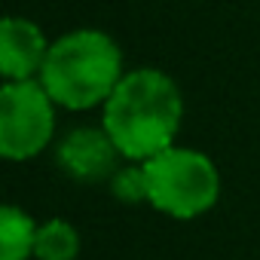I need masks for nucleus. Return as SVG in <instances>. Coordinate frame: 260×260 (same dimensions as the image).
<instances>
[{
	"mask_svg": "<svg viewBox=\"0 0 260 260\" xmlns=\"http://www.w3.org/2000/svg\"><path fill=\"white\" fill-rule=\"evenodd\" d=\"M181 116L184 98L178 83L156 68H138L128 71L104 101L101 128L125 159L147 162L175 147Z\"/></svg>",
	"mask_w": 260,
	"mask_h": 260,
	"instance_id": "f257e3e1",
	"label": "nucleus"
},
{
	"mask_svg": "<svg viewBox=\"0 0 260 260\" xmlns=\"http://www.w3.org/2000/svg\"><path fill=\"white\" fill-rule=\"evenodd\" d=\"M122 52L104 31L80 28L61 34L43 61L40 86L68 110L104 104L122 80Z\"/></svg>",
	"mask_w": 260,
	"mask_h": 260,
	"instance_id": "f03ea898",
	"label": "nucleus"
},
{
	"mask_svg": "<svg viewBox=\"0 0 260 260\" xmlns=\"http://www.w3.org/2000/svg\"><path fill=\"white\" fill-rule=\"evenodd\" d=\"M147 175V202L178 220H190L214 208L220 196L217 166L190 147H169L159 156L144 162Z\"/></svg>",
	"mask_w": 260,
	"mask_h": 260,
	"instance_id": "7ed1b4c3",
	"label": "nucleus"
},
{
	"mask_svg": "<svg viewBox=\"0 0 260 260\" xmlns=\"http://www.w3.org/2000/svg\"><path fill=\"white\" fill-rule=\"evenodd\" d=\"M55 132V101L40 80L4 83L0 89V153L25 162L43 153Z\"/></svg>",
	"mask_w": 260,
	"mask_h": 260,
	"instance_id": "20e7f679",
	"label": "nucleus"
},
{
	"mask_svg": "<svg viewBox=\"0 0 260 260\" xmlns=\"http://www.w3.org/2000/svg\"><path fill=\"white\" fill-rule=\"evenodd\" d=\"M122 153L116 150V144L110 141V135L104 128H92V125H80L74 132H68L58 147H55V162L58 169L83 184H95L104 178H113V172L119 169L116 159Z\"/></svg>",
	"mask_w": 260,
	"mask_h": 260,
	"instance_id": "39448f33",
	"label": "nucleus"
},
{
	"mask_svg": "<svg viewBox=\"0 0 260 260\" xmlns=\"http://www.w3.org/2000/svg\"><path fill=\"white\" fill-rule=\"evenodd\" d=\"M49 46L43 31L19 16H7L0 25V74L7 83H22L31 80L34 74L40 77L43 61L49 55Z\"/></svg>",
	"mask_w": 260,
	"mask_h": 260,
	"instance_id": "423d86ee",
	"label": "nucleus"
},
{
	"mask_svg": "<svg viewBox=\"0 0 260 260\" xmlns=\"http://www.w3.org/2000/svg\"><path fill=\"white\" fill-rule=\"evenodd\" d=\"M37 223L19 205L0 208V260H28L34 257Z\"/></svg>",
	"mask_w": 260,
	"mask_h": 260,
	"instance_id": "0eeeda50",
	"label": "nucleus"
},
{
	"mask_svg": "<svg viewBox=\"0 0 260 260\" xmlns=\"http://www.w3.org/2000/svg\"><path fill=\"white\" fill-rule=\"evenodd\" d=\"M77 254H80V233L68 220L52 217L37 226V242H34L37 260H77Z\"/></svg>",
	"mask_w": 260,
	"mask_h": 260,
	"instance_id": "6e6552de",
	"label": "nucleus"
},
{
	"mask_svg": "<svg viewBox=\"0 0 260 260\" xmlns=\"http://www.w3.org/2000/svg\"><path fill=\"white\" fill-rule=\"evenodd\" d=\"M110 193L119 202L138 205L147 202V175H144V162L138 166H119L110 178Z\"/></svg>",
	"mask_w": 260,
	"mask_h": 260,
	"instance_id": "1a4fd4ad",
	"label": "nucleus"
}]
</instances>
